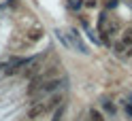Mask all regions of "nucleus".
Returning a JSON list of instances; mask_svg holds the SVG:
<instances>
[{"mask_svg":"<svg viewBox=\"0 0 132 121\" xmlns=\"http://www.w3.org/2000/svg\"><path fill=\"white\" fill-rule=\"evenodd\" d=\"M64 83V79L60 77V79H53V81H45L43 85L38 87V89L34 91V98H36V102L43 98V96H47V94H53V91H57L60 89V85Z\"/></svg>","mask_w":132,"mask_h":121,"instance_id":"nucleus-1","label":"nucleus"},{"mask_svg":"<svg viewBox=\"0 0 132 121\" xmlns=\"http://www.w3.org/2000/svg\"><path fill=\"white\" fill-rule=\"evenodd\" d=\"M66 40H68V45L72 47V49H77L79 53H87L83 40H81L79 34H77V30H68V32H66Z\"/></svg>","mask_w":132,"mask_h":121,"instance_id":"nucleus-2","label":"nucleus"},{"mask_svg":"<svg viewBox=\"0 0 132 121\" xmlns=\"http://www.w3.org/2000/svg\"><path fill=\"white\" fill-rule=\"evenodd\" d=\"M128 47H132V28H128V30H123V34H121V38H119V43L113 47L115 49V53H123L128 49Z\"/></svg>","mask_w":132,"mask_h":121,"instance_id":"nucleus-3","label":"nucleus"},{"mask_svg":"<svg viewBox=\"0 0 132 121\" xmlns=\"http://www.w3.org/2000/svg\"><path fill=\"white\" fill-rule=\"evenodd\" d=\"M47 110H49L47 102H36V104H32L30 110H28V119H38V117H43Z\"/></svg>","mask_w":132,"mask_h":121,"instance_id":"nucleus-4","label":"nucleus"},{"mask_svg":"<svg viewBox=\"0 0 132 121\" xmlns=\"http://www.w3.org/2000/svg\"><path fill=\"white\" fill-rule=\"evenodd\" d=\"M62 100H64V96H62V94H53L51 98L47 100V108H49V110H51V108H57V106L62 104Z\"/></svg>","mask_w":132,"mask_h":121,"instance_id":"nucleus-5","label":"nucleus"},{"mask_svg":"<svg viewBox=\"0 0 132 121\" xmlns=\"http://www.w3.org/2000/svg\"><path fill=\"white\" fill-rule=\"evenodd\" d=\"M87 117H89V121H104V115L96 106H89L87 108Z\"/></svg>","mask_w":132,"mask_h":121,"instance_id":"nucleus-6","label":"nucleus"},{"mask_svg":"<svg viewBox=\"0 0 132 121\" xmlns=\"http://www.w3.org/2000/svg\"><path fill=\"white\" fill-rule=\"evenodd\" d=\"M64 115H66V104L62 102L60 106L55 108V113H53V117H51V121H62V119H64Z\"/></svg>","mask_w":132,"mask_h":121,"instance_id":"nucleus-7","label":"nucleus"},{"mask_svg":"<svg viewBox=\"0 0 132 121\" xmlns=\"http://www.w3.org/2000/svg\"><path fill=\"white\" fill-rule=\"evenodd\" d=\"M40 36H43V28H32V30L28 32V40H30V43L40 40Z\"/></svg>","mask_w":132,"mask_h":121,"instance_id":"nucleus-8","label":"nucleus"},{"mask_svg":"<svg viewBox=\"0 0 132 121\" xmlns=\"http://www.w3.org/2000/svg\"><path fill=\"white\" fill-rule=\"evenodd\" d=\"M100 106H102V110L106 113V115H115V106H113L109 100H102V102H100Z\"/></svg>","mask_w":132,"mask_h":121,"instance_id":"nucleus-9","label":"nucleus"},{"mask_svg":"<svg viewBox=\"0 0 132 121\" xmlns=\"http://www.w3.org/2000/svg\"><path fill=\"white\" fill-rule=\"evenodd\" d=\"M83 4L87 6V9H96V6H98V2H96V0H85Z\"/></svg>","mask_w":132,"mask_h":121,"instance_id":"nucleus-10","label":"nucleus"},{"mask_svg":"<svg viewBox=\"0 0 132 121\" xmlns=\"http://www.w3.org/2000/svg\"><path fill=\"white\" fill-rule=\"evenodd\" d=\"M81 6H83V2H81V0H75V2H70V9H81Z\"/></svg>","mask_w":132,"mask_h":121,"instance_id":"nucleus-11","label":"nucleus"},{"mask_svg":"<svg viewBox=\"0 0 132 121\" xmlns=\"http://www.w3.org/2000/svg\"><path fill=\"white\" fill-rule=\"evenodd\" d=\"M117 6V0H106V9H115Z\"/></svg>","mask_w":132,"mask_h":121,"instance_id":"nucleus-12","label":"nucleus"}]
</instances>
